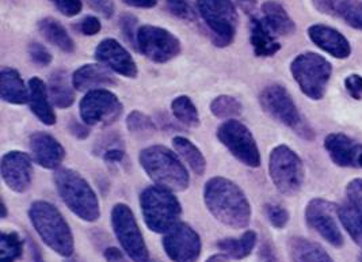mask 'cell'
<instances>
[{
    "label": "cell",
    "mask_w": 362,
    "mask_h": 262,
    "mask_svg": "<svg viewBox=\"0 0 362 262\" xmlns=\"http://www.w3.org/2000/svg\"><path fill=\"white\" fill-rule=\"evenodd\" d=\"M50 1L56 6V8L64 17H76L82 13V0H50Z\"/></svg>",
    "instance_id": "60d3db41"
},
{
    "label": "cell",
    "mask_w": 362,
    "mask_h": 262,
    "mask_svg": "<svg viewBox=\"0 0 362 262\" xmlns=\"http://www.w3.org/2000/svg\"><path fill=\"white\" fill-rule=\"evenodd\" d=\"M259 262H279L274 247L269 242H264L259 249Z\"/></svg>",
    "instance_id": "bcb514c9"
},
{
    "label": "cell",
    "mask_w": 362,
    "mask_h": 262,
    "mask_svg": "<svg viewBox=\"0 0 362 262\" xmlns=\"http://www.w3.org/2000/svg\"><path fill=\"white\" fill-rule=\"evenodd\" d=\"M115 84V76L107 67L86 64L78 68L72 75V87L78 91H93Z\"/></svg>",
    "instance_id": "7402d4cb"
},
{
    "label": "cell",
    "mask_w": 362,
    "mask_h": 262,
    "mask_svg": "<svg viewBox=\"0 0 362 262\" xmlns=\"http://www.w3.org/2000/svg\"><path fill=\"white\" fill-rule=\"evenodd\" d=\"M322 14L339 18L354 29L362 30V3L360 0H313Z\"/></svg>",
    "instance_id": "44dd1931"
},
{
    "label": "cell",
    "mask_w": 362,
    "mask_h": 262,
    "mask_svg": "<svg viewBox=\"0 0 362 262\" xmlns=\"http://www.w3.org/2000/svg\"><path fill=\"white\" fill-rule=\"evenodd\" d=\"M206 262H230V260H228V257L226 254L221 253V254H214L211 258H208Z\"/></svg>",
    "instance_id": "f5cc1de1"
},
{
    "label": "cell",
    "mask_w": 362,
    "mask_h": 262,
    "mask_svg": "<svg viewBox=\"0 0 362 262\" xmlns=\"http://www.w3.org/2000/svg\"><path fill=\"white\" fill-rule=\"evenodd\" d=\"M54 185L66 208L83 222L94 223L100 216L98 196L79 173L60 169L54 173Z\"/></svg>",
    "instance_id": "277c9868"
},
{
    "label": "cell",
    "mask_w": 362,
    "mask_h": 262,
    "mask_svg": "<svg viewBox=\"0 0 362 262\" xmlns=\"http://www.w3.org/2000/svg\"><path fill=\"white\" fill-rule=\"evenodd\" d=\"M259 103L266 115L296 132L303 139L313 140L315 136L313 128L300 115L295 101L284 86L272 84L264 87L259 96Z\"/></svg>",
    "instance_id": "8992f818"
},
{
    "label": "cell",
    "mask_w": 362,
    "mask_h": 262,
    "mask_svg": "<svg viewBox=\"0 0 362 262\" xmlns=\"http://www.w3.org/2000/svg\"><path fill=\"white\" fill-rule=\"evenodd\" d=\"M29 103L34 115L44 125H54L56 124V113L50 103L49 91L38 76H33L29 81Z\"/></svg>",
    "instance_id": "603a6c76"
},
{
    "label": "cell",
    "mask_w": 362,
    "mask_h": 262,
    "mask_svg": "<svg viewBox=\"0 0 362 262\" xmlns=\"http://www.w3.org/2000/svg\"><path fill=\"white\" fill-rule=\"evenodd\" d=\"M140 207L144 222L151 231L165 234L180 223L182 208L173 190L155 185L143 190Z\"/></svg>",
    "instance_id": "5b68a950"
},
{
    "label": "cell",
    "mask_w": 362,
    "mask_h": 262,
    "mask_svg": "<svg viewBox=\"0 0 362 262\" xmlns=\"http://www.w3.org/2000/svg\"><path fill=\"white\" fill-rule=\"evenodd\" d=\"M29 149L34 162L44 169L54 170L66 158V149L47 132H34L29 137Z\"/></svg>",
    "instance_id": "ac0fdd59"
},
{
    "label": "cell",
    "mask_w": 362,
    "mask_h": 262,
    "mask_svg": "<svg viewBox=\"0 0 362 262\" xmlns=\"http://www.w3.org/2000/svg\"><path fill=\"white\" fill-rule=\"evenodd\" d=\"M288 250L293 262H334L322 246L301 237L291 238Z\"/></svg>",
    "instance_id": "4316f807"
},
{
    "label": "cell",
    "mask_w": 362,
    "mask_h": 262,
    "mask_svg": "<svg viewBox=\"0 0 362 262\" xmlns=\"http://www.w3.org/2000/svg\"><path fill=\"white\" fill-rule=\"evenodd\" d=\"M87 3L102 17L112 18L115 16V7L113 0H87Z\"/></svg>",
    "instance_id": "7bdbcfd3"
},
{
    "label": "cell",
    "mask_w": 362,
    "mask_h": 262,
    "mask_svg": "<svg viewBox=\"0 0 362 262\" xmlns=\"http://www.w3.org/2000/svg\"><path fill=\"white\" fill-rule=\"evenodd\" d=\"M152 262H156V261H152Z\"/></svg>",
    "instance_id": "6f0895ef"
},
{
    "label": "cell",
    "mask_w": 362,
    "mask_h": 262,
    "mask_svg": "<svg viewBox=\"0 0 362 262\" xmlns=\"http://www.w3.org/2000/svg\"><path fill=\"white\" fill-rule=\"evenodd\" d=\"M360 262H362V254L360 256Z\"/></svg>",
    "instance_id": "9f6ffc18"
},
{
    "label": "cell",
    "mask_w": 362,
    "mask_h": 262,
    "mask_svg": "<svg viewBox=\"0 0 362 262\" xmlns=\"http://www.w3.org/2000/svg\"><path fill=\"white\" fill-rule=\"evenodd\" d=\"M250 41L254 48V53L258 57H272L281 50L280 42L262 18L251 17V34Z\"/></svg>",
    "instance_id": "cb8c5ba5"
},
{
    "label": "cell",
    "mask_w": 362,
    "mask_h": 262,
    "mask_svg": "<svg viewBox=\"0 0 362 262\" xmlns=\"http://www.w3.org/2000/svg\"><path fill=\"white\" fill-rule=\"evenodd\" d=\"M29 219L44 244L62 257H71L75 250L74 234L62 212L48 201H34Z\"/></svg>",
    "instance_id": "7a4b0ae2"
},
{
    "label": "cell",
    "mask_w": 362,
    "mask_h": 262,
    "mask_svg": "<svg viewBox=\"0 0 362 262\" xmlns=\"http://www.w3.org/2000/svg\"><path fill=\"white\" fill-rule=\"evenodd\" d=\"M69 132H71L75 137H78V139H86V137H88V135H90V131H88V128L86 127V124H81V123L76 121V120H72V121L69 123Z\"/></svg>",
    "instance_id": "c3c4849f"
},
{
    "label": "cell",
    "mask_w": 362,
    "mask_h": 262,
    "mask_svg": "<svg viewBox=\"0 0 362 262\" xmlns=\"http://www.w3.org/2000/svg\"><path fill=\"white\" fill-rule=\"evenodd\" d=\"M308 37L313 44L337 59H347L351 53L349 41L344 34L326 25H313L308 28Z\"/></svg>",
    "instance_id": "ffe728a7"
},
{
    "label": "cell",
    "mask_w": 362,
    "mask_h": 262,
    "mask_svg": "<svg viewBox=\"0 0 362 262\" xmlns=\"http://www.w3.org/2000/svg\"><path fill=\"white\" fill-rule=\"evenodd\" d=\"M325 148L332 162L341 167L362 169V144L344 133H329L325 139Z\"/></svg>",
    "instance_id": "d6986e66"
},
{
    "label": "cell",
    "mask_w": 362,
    "mask_h": 262,
    "mask_svg": "<svg viewBox=\"0 0 362 262\" xmlns=\"http://www.w3.org/2000/svg\"><path fill=\"white\" fill-rule=\"evenodd\" d=\"M204 203L216 220L232 229L247 227L251 205L245 192L233 181L214 177L204 186Z\"/></svg>",
    "instance_id": "6da1fadb"
},
{
    "label": "cell",
    "mask_w": 362,
    "mask_h": 262,
    "mask_svg": "<svg viewBox=\"0 0 362 262\" xmlns=\"http://www.w3.org/2000/svg\"><path fill=\"white\" fill-rule=\"evenodd\" d=\"M337 205L325 198H313L305 208L307 224L334 247L344 246V235L337 223Z\"/></svg>",
    "instance_id": "5bb4252c"
},
{
    "label": "cell",
    "mask_w": 362,
    "mask_h": 262,
    "mask_svg": "<svg viewBox=\"0 0 362 262\" xmlns=\"http://www.w3.org/2000/svg\"><path fill=\"white\" fill-rule=\"evenodd\" d=\"M100 29H102L100 21L94 16H87V17L83 18L81 23H79L81 33L88 35V37L97 35L100 32Z\"/></svg>",
    "instance_id": "b9f144b4"
},
{
    "label": "cell",
    "mask_w": 362,
    "mask_h": 262,
    "mask_svg": "<svg viewBox=\"0 0 362 262\" xmlns=\"http://www.w3.org/2000/svg\"><path fill=\"white\" fill-rule=\"evenodd\" d=\"M137 23H139L137 18L132 14H124L119 19V28L122 30L125 40L134 48H137V32H139Z\"/></svg>",
    "instance_id": "f35d334b"
},
{
    "label": "cell",
    "mask_w": 362,
    "mask_h": 262,
    "mask_svg": "<svg viewBox=\"0 0 362 262\" xmlns=\"http://www.w3.org/2000/svg\"><path fill=\"white\" fill-rule=\"evenodd\" d=\"M338 216L351 239L362 246V200L347 197L338 208Z\"/></svg>",
    "instance_id": "83f0119b"
},
{
    "label": "cell",
    "mask_w": 362,
    "mask_h": 262,
    "mask_svg": "<svg viewBox=\"0 0 362 262\" xmlns=\"http://www.w3.org/2000/svg\"><path fill=\"white\" fill-rule=\"evenodd\" d=\"M269 174L280 193L293 196L303 186L304 164L292 148L282 144L270 152Z\"/></svg>",
    "instance_id": "9c48e42d"
},
{
    "label": "cell",
    "mask_w": 362,
    "mask_h": 262,
    "mask_svg": "<svg viewBox=\"0 0 362 262\" xmlns=\"http://www.w3.org/2000/svg\"><path fill=\"white\" fill-rule=\"evenodd\" d=\"M23 254V239L18 232H1L0 262H16Z\"/></svg>",
    "instance_id": "836d02e7"
},
{
    "label": "cell",
    "mask_w": 362,
    "mask_h": 262,
    "mask_svg": "<svg viewBox=\"0 0 362 262\" xmlns=\"http://www.w3.org/2000/svg\"><path fill=\"white\" fill-rule=\"evenodd\" d=\"M139 162L156 185L173 192L189 188L190 177L180 156L165 146H151L139 154Z\"/></svg>",
    "instance_id": "3957f363"
},
{
    "label": "cell",
    "mask_w": 362,
    "mask_h": 262,
    "mask_svg": "<svg viewBox=\"0 0 362 262\" xmlns=\"http://www.w3.org/2000/svg\"><path fill=\"white\" fill-rule=\"evenodd\" d=\"M28 245L30 249L32 262H45L44 257H42V253H41V249L34 242L33 239H28Z\"/></svg>",
    "instance_id": "816d5d0a"
},
{
    "label": "cell",
    "mask_w": 362,
    "mask_h": 262,
    "mask_svg": "<svg viewBox=\"0 0 362 262\" xmlns=\"http://www.w3.org/2000/svg\"><path fill=\"white\" fill-rule=\"evenodd\" d=\"M167 257L174 262H196L202 250V242L197 231L186 223H178L163 238Z\"/></svg>",
    "instance_id": "9a60e30c"
},
{
    "label": "cell",
    "mask_w": 362,
    "mask_h": 262,
    "mask_svg": "<svg viewBox=\"0 0 362 262\" xmlns=\"http://www.w3.org/2000/svg\"><path fill=\"white\" fill-rule=\"evenodd\" d=\"M137 50L153 63L163 64L181 53L180 38L165 28L143 25L137 32Z\"/></svg>",
    "instance_id": "8fae6325"
},
{
    "label": "cell",
    "mask_w": 362,
    "mask_h": 262,
    "mask_svg": "<svg viewBox=\"0 0 362 262\" xmlns=\"http://www.w3.org/2000/svg\"><path fill=\"white\" fill-rule=\"evenodd\" d=\"M102 156H103V159H105L106 162H110V164H118V162H121V161L124 159V156H125V151H124L122 148L113 146V147L105 148V151H103Z\"/></svg>",
    "instance_id": "f6af8a7d"
},
{
    "label": "cell",
    "mask_w": 362,
    "mask_h": 262,
    "mask_svg": "<svg viewBox=\"0 0 362 262\" xmlns=\"http://www.w3.org/2000/svg\"><path fill=\"white\" fill-rule=\"evenodd\" d=\"M220 143L230 154L248 167H258L261 164V154L258 144L251 131L238 120H227L217 130Z\"/></svg>",
    "instance_id": "7c38bea8"
},
{
    "label": "cell",
    "mask_w": 362,
    "mask_h": 262,
    "mask_svg": "<svg viewBox=\"0 0 362 262\" xmlns=\"http://www.w3.org/2000/svg\"><path fill=\"white\" fill-rule=\"evenodd\" d=\"M198 14L208 26L214 44L224 48L232 44L239 23L238 10L232 0H197Z\"/></svg>",
    "instance_id": "52a82bcc"
},
{
    "label": "cell",
    "mask_w": 362,
    "mask_h": 262,
    "mask_svg": "<svg viewBox=\"0 0 362 262\" xmlns=\"http://www.w3.org/2000/svg\"><path fill=\"white\" fill-rule=\"evenodd\" d=\"M168 11L182 21H194L196 13L189 0H165Z\"/></svg>",
    "instance_id": "74e56055"
},
{
    "label": "cell",
    "mask_w": 362,
    "mask_h": 262,
    "mask_svg": "<svg viewBox=\"0 0 362 262\" xmlns=\"http://www.w3.org/2000/svg\"><path fill=\"white\" fill-rule=\"evenodd\" d=\"M345 87L347 93L350 94V97H353L357 101L362 99V76L353 74L350 76H347L345 81Z\"/></svg>",
    "instance_id": "ee69618b"
},
{
    "label": "cell",
    "mask_w": 362,
    "mask_h": 262,
    "mask_svg": "<svg viewBox=\"0 0 362 262\" xmlns=\"http://www.w3.org/2000/svg\"><path fill=\"white\" fill-rule=\"evenodd\" d=\"M29 87L25 86L19 72L14 68H1L0 71V97L11 105L29 102Z\"/></svg>",
    "instance_id": "d4e9b609"
},
{
    "label": "cell",
    "mask_w": 362,
    "mask_h": 262,
    "mask_svg": "<svg viewBox=\"0 0 362 262\" xmlns=\"http://www.w3.org/2000/svg\"><path fill=\"white\" fill-rule=\"evenodd\" d=\"M264 215L269 223L276 229H284L289 222V212L279 204H266Z\"/></svg>",
    "instance_id": "d590c367"
},
{
    "label": "cell",
    "mask_w": 362,
    "mask_h": 262,
    "mask_svg": "<svg viewBox=\"0 0 362 262\" xmlns=\"http://www.w3.org/2000/svg\"><path fill=\"white\" fill-rule=\"evenodd\" d=\"M28 53L34 64L40 67L49 66L53 60L52 53L40 42H32L28 47Z\"/></svg>",
    "instance_id": "ab89813d"
},
{
    "label": "cell",
    "mask_w": 362,
    "mask_h": 262,
    "mask_svg": "<svg viewBox=\"0 0 362 262\" xmlns=\"http://www.w3.org/2000/svg\"><path fill=\"white\" fill-rule=\"evenodd\" d=\"M95 59L122 76L131 79L137 76V64L132 55L115 38H105L99 42L95 48Z\"/></svg>",
    "instance_id": "e0dca14e"
},
{
    "label": "cell",
    "mask_w": 362,
    "mask_h": 262,
    "mask_svg": "<svg viewBox=\"0 0 362 262\" xmlns=\"http://www.w3.org/2000/svg\"><path fill=\"white\" fill-rule=\"evenodd\" d=\"M121 1L134 8H152L158 4V0H121Z\"/></svg>",
    "instance_id": "f907efd6"
},
{
    "label": "cell",
    "mask_w": 362,
    "mask_h": 262,
    "mask_svg": "<svg viewBox=\"0 0 362 262\" xmlns=\"http://www.w3.org/2000/svg\"><path fill=\"white\" fill-rule=\"evenodd\" d=\"M112 227L125 254L133 262H149V253L141 229L127 204H115L112 210Z\"/></svg>",
    "instance_id": "30bf717a"
},
{
    "label": "cell",
    "mask_w": 362,
    "mask_h": 262,
    "mask_svg": "<svg viewBox=\"0 0 362 262\" xmlns=\"http://www.w3.org/2000/svg\"><path fill=\"white\" fill-rule=\"evenodd\" d=\"M171 112L174 117L186 127L197 128L199 125V115L193 101L187 96H180L171 102Z\"/></svg>",
    "instance_id": "d6a6232c"
},
{
    "label": "cell",
    "mask_w": 362,
    "mask_h": 262,
    "mask_svg": "<svg viewBox=\"0 0 362 262\" xmlns=\"http://www.w3.org/2000/svg\"><path fill=\"white\" fill-rule=\"evenodd\" d=\"M242 103L230 96H218L211 103V113L216 118L232 120L233 117L242 115Z\"/></svg>",
    "instance_id": "e575fe53"
},
{
    "label": "cell",
    "mask_w": 362,
    "mask_h": 262,
    "mask_svg": "<svg viewBox=\"0 0 362 262\" xmlns=\"http://www.w3.org/2000/svg\"><path fill=\"white\" fill-rule=\"evenodd\" d=\"M48 91L52 103L60 109H66L75 102L74 90L66 78V71L63 69H57L50 75Z\"/></svg>",
    "instance_id": "4dcf8cb0"
},
{
    "label": "cell",
    "mask_w": 362,
    "mask_h": 262,
    "mask_svg": "<svg viewBox=\"0 0 362 262\" xmlns=\"http://www.w3.org/2000/svg\"><path fill=\"white\" fill-rule=\"evenodd\" d=\"M66 262H81V261H76V260H69V261Z\"/></svg>",
    "instance_id": "11a10c76"
},
{
    "label": "cell",
    "mask_w": 362,
    "mask_h": 262,
    "mask_svg": "<svg viewBox=\"0 0 362 262\" xmlns=\"http://www.w3.org/2000/svg\"><path fill=\"white\" fill-rule=\"evenodd\" d=\"M103 256L107 262H129L128 258L124 256V253L117 247H107L103 251Z\"/></svg>",
    "instance_id": "7dc6e473"
},
{
    "label": "cell",
    "mask_w": 362,
    "mask_h": 262,
    "mask_svg": "<svg viewBox=\"0 0 362 262\" xmlns=\"http://www.w3.org/2000/svg\"><path fill=\"white\" fill-rule=\"evenodd\" d=\"M124 106L115 93L98 89L88 91L79 105L86 125H110L122 115Z\"/></svg>",
    "instance_id": "4fadbf2b"
},
{
    "label": "cell",
    "mask_w": 362,
    "mask_h": 262,
    "mask_svg": "<svg viewBox=\"0 0 362 262\" xmlns=\"http://www.w3.org/2000/svg\"><path fill=\"white\" fill-rule=\"evenodd\" d=\"M7 217V205H6V203L3 201L1 203V219H6Z\"/></svg>",
    "instance_id": "db71d44e"
},
{
    "label": "cell",
    "mask_w": 362,
    "mask_h": 262,
    "mask_svg": "<svg viewBox=\"0 0 362 262\" xmlns=\"http://www.w3.org/2000/svg\"><path fill=\"white\" fill-rule=\"evenodd\" d=\"M346 197L350 198H361L362 200V180L356 178L351 181L346 188Z\"/></svg>",
    "instance_id": "681fc988"
},
{
    "label": "cell",
    "mask_w": 362,
    "mask_h": 262,
    "mask_svg": "<svg viewBox=\"0 0 362 262\" xmlns=\"http://www.w3.org/2000/svg\"><path fill=\"white\" fill-rule=\"evenodd\" d=\"M257 241H258L257 232L252 229H248L240 238H226L218 241L216 246L228 258L243 260L252 253L254 247L257 245Z\"/></svg>",
    "instance_id": "f1b7e54d"
},
{
    "label": "cell",
    "mask_w": 362,
    "mask_h": 262,
    "mask_svg": "<svg viewBox=\"0 0 362 262\" xmlns=\"http://www.w3.org/2000/svg\"><path fill=\"white\" fill-rule=\"evenodd\" d=\"M173 146L182 159L189 164V167L197 174L202 176L206 169V161L201 152V149L189 139L183 136H175L173 139Z\"/></svg>",
    "instance_id": "1f68e13d"
},
{
    "label": "cell",
    "mask_w": 362,
    "mask_h": 262,
    "mask_svg": "<svg viewBox=\"0 0 362 262\" xmlns=\"http://www.w3.org/2000/svg\"><path fill=\"white\" fill-rule=\"evenodd\" d=\"M127 128L129 132H147L155 130V123L152 118L139 110H133L127 118Z\"/></svg>",
    "instance_id": "8d00e7d4"
},
{
    "label": "cell",
    "mask_w": 362,
    "mask_h": 262,
    "mask_svg": "<svg viewBox=\"0 0 362 262\" xmlns=\"http://www.w3.org/2000/svg\"><path fill=\"white\" fill-rule=\"evenodd\" d=\"M0 174L4 183L13 192H28L33 180V166L30 156L22 151H8L1 156Z\"/></svg>",
    "instance_id": "2e32d148"
},
{
    "label": "cell",
    "mask_w": 362,
    "mask_h": 262,
    "mask_svg": "<svg viewBox=\"0 0 362 262\" xmlns=\"http://www.w3.org/2000/svg\"><path fill=\"white\" fill-rule=\"evenodd\" d=\"M262 19L276 35H289L296 30L295 21L276 0H267L262 4Z\"/></svg>",
    "instance_id": "484cf974"
},
{
    "label": "cell",
    "mask_w": 362,
    "mask_h": 262,
    "mask_svg": "<svg viewBox=\"0 0 362 262\" xmlns=\"http://www.w3.org/2000/svg\"><path fill=\"white\" fill-rule=\"evenodd\" d=\"M38 30L52 45H54L56 48L66 53H72L76 48L74 40L66 32V28L53 18H44L38 21Z\"/></svg>",
    "instance_id": "f546056e"
},
{
    "label": "cell",
    "mask_w": 362,
    "mask_h": 262,
    "mask_svg": "<svg viewBox=\"0 0 362 262\" xmlns=\"http://www.w3.org/2000/svg\"><path fill=\"white\" fill-rule=\"evenodd\" d=\"M291 72L308 98L319 101L325 97L332 68L323 56L313 52L301 53L292 62Z\"/></svg>",
    "instance_id": "ba28073f"
}]
</instances>
